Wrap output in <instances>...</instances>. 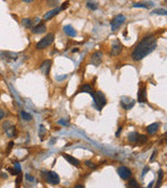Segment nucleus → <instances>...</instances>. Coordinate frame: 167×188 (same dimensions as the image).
<instances>
[{
    "label": "nucleus",
    "instance_id": "f257e3e1",
    "mask_svg": "<svg viewBox=\"0 0 167 188\" xmlns=\"http://www.w3.org/2000/svg\"><path fill=\"white\" fill-rule=\"evenodd\" d=\"M157 47V39L154 36H147L143 38L135 47L132 52V59L134 61H141L146 55L156 49Z\"/></svg>",
    "mask_w": 167,
    "mask_h": 188
},
{
    "label": "nucleus",
    "instance_id": "f03ea898",
    "mask_svg": "<svg viewBox=\"0 0 167 188\" xmlns=\"http://www.w3.org/2000/svg\"><path fill=\"white\" fill-rule=\"evenodd\" d=\"M92 97L94 98V102H95V106L97 108V110H102L103 107L107 103V98H105V94L100 91H97V92H93Z\"/></svg>",
    "mask_w": 167,
    "mask_h": 188
},
{
    "label": "nucleus",
    "instance_id": "7ed1b4c3",
    "mask_svg": "<svg viewBox=\"0 0 167 188\" xmlns=\"http://www.w3.org/2000/svg\"><path fill=\"white\" fill-rule=\"evenodd\" d=\"M55 40V35L53 34H48L45 36L43 39H41L37 43V49H44L46 47H48Z\"/></svg>",
    "mask_w": 167,
    "mask_h": 188
},
{
    "label": "nucleus",
    "instance_id": "20e7f679",
    "mask_svg": "<svg viewBox=\"0 0 167 188\" xmlns=\"http://www.w3.org/2000/svg\"><path fill=\"white\" fill-rule=\"evenodd\" d=\"M2 126H3V130H4V132H5L6 136H8V138H14L17 136L16 126H14L13 123H11L9 121H4L3 124H2Z\"/></svg>",
    "mask_w": 167,
    "mask_h": 188
},
{
    "label": "nucleus",
    "instance_id": "39448f33",
    "mask_svg": "<svg viewBox=\"0 0 167 188\" xmlns=\"http://www.w3.org/2000/svg\"><path fill=\"white\" fill-rule=\"evenodd\" d=\"M124 22H125V17L123 15L120 14V15L115 16L111 21V29L113 32H116V30H118L120 28V26Z\"/></svg>",
    "mask_w": 167,
    "mask_h": 188
},
{
    "label": "nucleus",
    "instance_id": "423d86ee",
    "mask_svg": "<svg viewBox=\"0 0 167 188\" xmlns=\"http://www.w3.org/2000/svg\"><path fill=\"white\" fill-rule=\"evenodd\" d=\"M44 177H45V180L48 184L51 185H58L60 184V177L58 176V173H55V171H46L44 173Z\"/></svg>",
    "mask_w": 167,
    "mask_h": 188
},
{
    "label": "nucleus",
    "instance_id": "0eeeda50",
    "mask_svg": "<svg viewBox=\"0 0 167 188\" xmlns=\"http://www.w3.org/2000/svg\"><path fill=\"white\" fill-rule=\"evenodd\" d=\"M135 100L131 97H128V96H122L121 97V106L124 108L125 110H130L135 106Z\"/></svg>",
    "mask_w": 167,
    "mask_h": 188
},
{
    "label": "nucleus",
    "instance_id": "6e6552de",
    "mask_svg": "<svg viewBox=\"0 0 167 188\" xmlns=\"http://www.w3.org/2000/svg\"><path fill=\"white\" fill-rule=\"evenodd\" d=\"M117 173H118L120 178L123 179V180H129L132 177V171L128 167H125V166H120V167L117 169Z\"/></svg>",
    "mask_w": 167,
    "mask_h": 188
},
{
    "label": "nucleus",
    "instance_id": "1a4fd4ad",
    "mask_svg": "<svg viewBox=\"0 0 167 188\" xmlns=\"http://www.w3.org/2000/svg\"><path fill=\"white\" fill-rule=\"evenodd\" d=\"M122 51V45L120 42L117 40V41H114L112 44V48H111V55H120Z\"/></svg>",
    "mask_w": 167,
    "mask_h": 188
},
{
    "label": "nucleus",
    "instance_id": "9d476101",
    "mask_svg": "<svg viewBox=\"0 0 167 188\" xmlns=\"http://www.w3.org/2000/svg\"><path fill=\"white\" fill-rule=\"evenodd\" d=\"M102 61V52H100V51H96L95 53H93L91 55V63L94 66H99Z\"/></svg>",
    "mask_w": 167,
    "mask_h": 188
},
{
    "label": "nucleus",
    "instance_id": "9b49d317",
    "mask_svg": "<svg viewBox=\"0 0 167 188\" xmlns=\"http://www.w3.org/2000/svg\"><path fill=\"white\" fill-rule=\"evenodd\" d=\"M138 102H146V87L145 85H142L138 91Z\"/></svg>",
    "mask_w": 167,
    "mask_h": 188
},
{
    "label": "nucleus",
    "instance_id": "f8f14e48",
    "mask_svg": "<svg viewBox=\"0 0 167 188\" xmlns=\"http://www.w3.org/2000/svg\"><path fill=\"white\" fill-rule=\"evenodd\" d=\"M50 66H51V61L50 60L44 61V62L42 63V65L40 66V70H41V72L44 75H48L49 71H50Z\"/></svg>",
    "mask_w": 167,
    "mask_h": 188
},
{
    "label": "nucleus",
    "instance_id": "ddd939ff",
    "mask_svg": "<svg viewBox=\"0 0 167 188\" xmlns=\"http://www.w3.org/2000/svg\"><path fill=\"white\" fill-rule=\"evenodd\" d=\"M62 11V8H61V6H56L55 8H52V9H50V11L48 12V13H46L45 14V16H44V20H50V19H52L55 16L58 15L60 12Z\"/></svg>",
    "mask_w": 167,
    "mask_h": 188
},
{
    "label": "nucleus",
    "instance_id": "4468645a",
    "mask_svg": "<svg viewBox=\"0 0 167 188\" xmlns=\"http://www.w3.org/2000/svg\"><path fill=\"white\" fill-rule=\"evenodd\" d=\"M46 25L44 24L43 22H40L39 24L38 25H36V26H35L34 28H32V32H34V34H37V35H40V34H44V32H46Z\"/></svg>",
    "mask_w": 167,
    "mask_h": 188
},
{
    "label": "nucleus",
    "instance_id": "2eb2a0df",
    "mask_svg": "<svg viewBox=\"0 0 167 188\" xmlns=\"http://www.w3.org/2000/svg\"><path fill=\"white\" fill-rule=\"evenodd\" d=\"M63 157L67 160L69 163H71L72 165H74V166H79L81 165V162L78 161L77 159H75L74 157H72V156H70V155H67V154H63Z\"/></svg>",
    "mask_w": 167,
    "mask_h": 188
},
{
    "label": "nucleus",
    "instance_id": "dca6fc26",
    "mask_svg": "<svg viewBox=\"0 0 167 188\" xmlns=\"http://www.w3.org/2000/svg\"><path fill=\"white\" fill-rule=\"evenodd\" d=\"M64 32H65V34L67 35V36H69V37H71V38H73V37L76 36V30H75L74 28L71 26V25H65V26H64Z\"/></svg>",
    "mask_w": 167,
    "mask_h": 188
},
{
    "label": "nucleus",
    "instance_id": "f3484780",
    "mask_svg": "<svg viewBox=\"0 0 167 188\" xmlns=\"http://www.w3.org/2000/svg\"><path fill=\"white\" fill-rule=\"evenodd\" d=\"M139 138H140V134L137 132H132L129 134L128 139L131 143H135V142H139Z\"/></svg>",
    "mask_w": 167,
    "mask_h": 188
},
{
    "label": "nucleus",
    "instance_id": "a211bd4d",
    "mask_svg": "<svg viewBox=\"0 0 167 188\" xmlns=\"http://www.w3.org/2000/svg\"><path fill=\"white\" fill-rule=\"evenodd\" d=\"M158 130H159V123H157V122L152 123L150 126H147V133L149 134H155V133H157Z\"/></svg>",
    "mask_w": 167,
    "mask_h": 188
},
{
    "label": "nucleus",
    "instance_id": "6ab92c4d",
    "mask_svg": "<svg viewBox=\"0 0 167 188\" xmlns=\"http://www.w3.org/2000/svg\"><path fill=\"white\" fill-rule=\"evenodd\" d=\"M154 5V3L152 2H149V3H136V4H133L134 8H149L150 6Z\"/></svg>",
    "mask_w": 167,
    "mask_h": 188
},
{
    "label": "nucleus",
    "instance_id": "aec40b11",
    "mask_svg": "<svg viewBox=\"0 0 167 188\" xmlns=\"http://www.w3.org/2000/svg\"><path fill=\"white\" fill-rule=\"evenodd\" d=\"M81 91H82V92H86V93H89V94H91V95H92V94H93L92 87H91L90 85H84V86L82 87Z\"/></svg>",
    "mask_w": 167,
    "mask_h": 188
},
{
    "label": "nucleus",
    "instance_id": "412c9836",
    "mask_svg": "<svg viewBox=\"0 0 167 188\" xmlns=\"http://www.w3.org/2000/svg\"><path fill=\"white\" fill-rule=\"evenodd\" d=\"M22 25L26 28H29V27H32V21L28 18H25L22 20Z\"/></svg>",
    "mask_w": 167,
    "mask_h": 188
},
{
    "label": "nucleus",
    "instance_id": "4be33fe9",
    "mask_svg": "<svg viewBox=\"0 0 167 188\" xmlns=\"http://www.w3.org/2000/svg\"><path fill=\"white\" fill-rule=\"evenodd\" d=\"M152 14H157V15H163V16H166L167 15V12L165 8H156L154 9V11L152 12Z\"/></svg>",
    "mask_w": 167,
    "mask_h": 188
},
{
    "label": "nucleus",
    "instance_id": "5701e85b",
    "mask_svg": "<svg viewBox=\"0 0 167 188\" xmlns=\"http://www.w3.org/2000/svg\"><path fill=\"white\" fill-rule=\"evenodd\" d=\"M21 116H22V118L24 119L25 121H30V120H32V115H30L29 113L25 112V111L21 112Z\"/></svg>",
    "mask_w": 167,
    "mask_h": 188
},
{
    "label": "nucleus",
    "instance_id": "b1692460",
    "mask_svg": "<svg viewBox=\"0 0 167 188\" xmlns=\"http://www.w3.org/2000/svg\"><path fill=\"white\" fill-rule=\"evenodd\" d=\"M158 186H161V184H162V181H163V178H164V173H163V170L162 169H160L159 170V173H158Z\"/></svg>",
    "mask_w": 167,
    "mask_h": 188
},
{
    "label": "nucleus",
    "instance_id": "393cba45",
    "mask_svg": "<svg viewBox=\"0 0 167 188\" xmlns=\"http://www.w3.org/2000/svg\"><path fill=\"white\" fill-rule=\"evenodd\" d=\"M129 186L130 187H139V185H138V183H137V181L135 180V179H129Z\"/></svg>",
    "mask_w": 167,
    "mask_h": 188
},
{
    "label": "nucleus",
    "instance_id": "a878e982",
    "mask_svg": "<svg viewBox=\"0 0 167 188\" xmlns=\"http://www.w3.org/2000/svg\"><path fill=\"white\" fill-rule=\"evenodd\" d=\"M87 6H88L89 9H92V11H95V9L97 8V4L94 3V2H88V3H87Z\"/></svg>",
    "mask_w": 167,
    "mask_h": 188
},
{
    "label": "nucleus",
    "instance_id": "bb28decb",
    "mask_svg": "<svg viewBox=\"0 0 167 188\" xmlns=\"http://www.w3.org/2000/svg\"><path fill=\"white\" fill-rule=\"evenodd\" d=\"M58 3V0H48V1H47V4H48L49 6H55L56 8Z\"/></svg>",
    "mask_w": 167,
    "mask_h": 188
},
{
    "label": "nucleus",
    "instance_id": "cd10ccee",
    "mask_svg": "<svg viewBox=\"0 0 167 188\" xmlns=\"http://www.w3.org/2000/svg\"><path fill=\"white\" fill-rule=\"evenodd\" d=\"M58 124H62L63 126H69V121L64 120V119H60L58 120Z\"/></svg>",
    "mask_w": 167,
    "mask_h": 188
},
{
    "label": "nucleus",
    "instance_id": "c85d7f7f",
    "mask_svg": "<svg viewBox=\"0 0 167 188\" xmlns=\"http://www.w3.org/2000/svg\"><path fill=\"white\" fill-rule=\"evenodd\" d=\"M15 170H16V173H17V175H20V173H21V167H20V164L19 163H15Z\"/></svg>",
    "mask_w": 167,
    "mask_h": 188
},
{
    "label": "nucleus",
    "instance_id": "c756f323",
    "mask_svg": "<svg viewBox=\"0 0 167 188\" xmlns=\"http://www.w3.org/2000/svg\"><path fill=\"white\" fill-rule=\"evenodd\" d=\"M68 5H69V1H66V2H64V3L62 4V6H61V8H62V11L63 9H66L68 8Z\"/></svg>",
    "mask_w": 167,
    "mask_h": 188
},
{
    "label": "nucleus",
    "instance_id": "7c9ffc66",
    "mask_svg": "<svg viewBox=\"0 0 167 188\" xmlns=\"http://www.w3.org/2000/svg\"><path fill=\"white\" fill-rule=\"evenodd\" d=\"M25 178H26L28 181H30V182H34V181H35V178L32 177L30 175H25Z\"/></svg>",
    "mask_w": 167,
    "mask_h": 188
},
{
    "label": "nucleus",
    "instance_id": "2f4dec72",
    "mask_svg": "<svg viewBox=\"0 0 167 188\" xmlns=\"http://www.w3.org/2000/svg\"><path fill=\"white\" fill-rule=\"evenodd\" d=\"M4 116H5V113H4V111L2 109H0V120H1V119H3Z\"/></svg>",
    "mask_w": 167,
    "mask_h": 188
},
{
    "label": "nucleus",
    "instance_id": "473e14b6",
    "mask_svg": "<svg viewBox=\"0 0 167 188\" xmlns=\"http://www.w3.org/2000/svg\"><path fill=\"white\" fill-rule=\"evenodd\" d=\"M86 164H87V165H89V166H90V168H95V164L91 163L90 161H87V162H86Z\"/></svg>",
    "mask_w": 167,
    "mask_h": 188
},
{
    "label": "nucleus",
    "instance_id": "72a5a7b5",
    "mask_svg": "<svg viewBox=\"0 0 167 188\" xmlns=\"http://www.w3.org/2000/svg\"><path fill=\"white\" fill-rule=\"evenodd\" d=\"M13 145H14L13 142L9 143V146H8V150H6V153H8V154L9 152H11V149H12V147H13Z\"/></svg>",
    "mask_w": 167,
    "mask_h": 188
},
{
    "label": "nucleus",
    "instance_id": "f704fd0d",
    "mask_svg": "<svg viewBox=\"0 0 167 188\" xmlns=\"http://www.w3.org/2000/svg\"><path fill=\"white\" fill-rule=\"evenodd\" d=\"M156 155H157V150H155L154 154H152V156L150 157V161H154V160H155V157H156Z\"/></svg>",
    "mask_w": 167,
    "mask_h": 188
},
{
    "label": "nucleus",
    "instance_id": "c9c22d12",
    "mask_svg": "<svg viewBox=\"0 0 167 188\" xmlns=\"http://www.w3.org/2000/svg\"><path fill=\"white\" fill-rule=\"evenodd\" d=\"M66 77H67V75H64V76H62V77H56V79H60V81H63V79H65Z\"/></svg>",
    "mask_w": 167,
    "mask_h": 188
},
{
    "label": "nucleus",
    "instance_id": "e433bc0d",
    "mask_svg": "<svg viewBox=\"0 0 167 188\" xmlns=\"http://www.w3.org/2000/svg\"><path fill=\"white\" fill-rule=\"evenodd\" d=\"M147 171H149V167H145V168H144V170H143V173H142V176H144L145 173H147Z\"/></svg>",
    "mask_w": 167,
    "mask_h": 188
},
{
    "label": "nucleus",
    "instance_id": "4c0bfd02",
    "mask_svg": "<svg viewBox=\"0 0 167 188\" xmlns=\"http://www.w3.org/2000/svg\"><path fill=\"white\" fill-rule=\"evenodd\" d=\"M20 182H21V176H19L18 180H16V184H19Z\"/></svg>",
    "mask_w": 167,
    "mask_h": 188
},
{
    "label": "nucleus",
    "instance_id": "58836bf2",
    "mask_svg": "<svg viewBox=\"0 0 167 188\" xmlns=\"http://www.w3.org/2000/svg\"><path fill=\"white\" fill-rule=\"evenodd\" d=\"M23 2H25V3H30V2H32L34 0H22Z\"/></svg>",
    "mask_w": 167,
    "mask_h": 188
},
{
    "label": "nucleus",
    "instance_id": "ea45409f",
    "mask_svg": "<svg viewBox=\"0 0 167 188\" xmlns=\"http://www.w3.org/2000/svg\"><path fill=\"white\" fill-rule=\"evenodd\" d=\"M75 188H84L83 185H75Z\"/></svg>",
    "mask_w": 167,
    "mask_h": 188
},
{
    "label": "nucleus",
    "instance_id": "a19ab883",
    "mask_svg": "<svg viewBox=\"0 0 167 188\" xmlns=\"http://www.w3.org/2000/svg\"><path fill=\"white\" fill-rule=\"evenodd\" d=\"M72 51H73V52H77V51H78V49L75 48V49H73V50H72Z\"/></svg>",
    "mask_w": 167,
    "mask_h": 188
},
{
    "label": "nucleus",
    "instance_id": "79ce46f5",
    "mask_svg": "<svg viewBox=\"0 0 167 188\" xmlns=\"http://www.w3.org/2000/svg\"><path fill=\"white\" fill-rule=\"evenodd\" d=\"M152 184H154V183L152 182V183H150V184L149 185V188H150V187H152Z\"/></svg>",
    "mask_w": 167,
    "mask_h": 188
}]
</instances>
